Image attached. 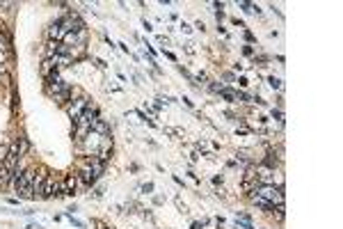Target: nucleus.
Returning a JSON list of instances; mask_svg holds the SVG:
<instances>
[{
	"mask_svg": "<svg viewBox=\"0 0 343 229\" xmlns=\"http://www.w3.org/2000/svg\"><path fill=\"white\" fill-rule=\"evenodd\" d=\"M35 170L37 168H28L23 170V174L21 179L16 181V186H14V193L18 195V199H32V176H35Z\"/></svg>",
	"mask_w": 343,
	"mask_h": 229,
	"instance_id": "nucleus-1",
	"label": "nucleus"
},
{
	"mask_svg": "<svg viewBox=\"0 0 343 229\" xmlns=\"http://www.w3.org/2000/svg\"><path fill=\"white\" fill-rule=\"evenodd\" d=\"M252 195H259V197L268 199L270 204H284V193H282V188H275V186H256L254 193Z\"/></svg>",
	"mask_w": 343,
	"mask_h": 229,
	"instance_id": "nucleus-2",
	"label": "nucleus"
},
{
	"mask_svg": "<svg viewBox=\"0 0 343 229\" xmlns=\"http://www.w3.org/2000/svg\"><path fill=\"white\" fill-rule=\"evenodd\" d=\"M55 195L59 197V181L53 172H48L46 181H44V188H42V199H51V197H55Z\"/></svg>",
	"mask_w": 343,
	"mask_h": 229,
	"instance_id": "nucleus-3",
	"label": "nucleus"
},
{
	"mask_svg": "<svg viewBox=\"0 0 343 229\" xmlns=\"http://www.w3.org/2000/svg\"><path fill=\"white\" fill-rule=\"evenodd\" d=\"M78 186V174H66L59 181V197H73Z\"/></svg>",
	"mask_w": 343,
	"mask_h": 229,
	"instance_id": "nucleus-4",
	"label": "nucleus"
},
{
	"mask_svg": "<svg viewBox=\"0 0 343 229\" xmlns=\"http://www.w3.org/2000/svg\"><path fill=\"white\" fill-rule=\"evenodd\" d=\"M48 176V170L46 168H37L35 170V176H32V199L35 197H42V188H44V181Z\"/></svg>",
	"mask_w": 343,
	"mask_h": 229,
	"instance_id": "nucleus-5",
	"label": "nucleus"
},
{
	"mask_svg": "<svg viewBox=\"0 0 343 229\" xmlns=\"http://www.w3.org/2000/svg\"><path fill=\"white\" fill-rule=\"evenodd\" d=\"M66 87H69V85H66L64 83V80H62V78H59V76H57V73H51V76H48V78H46V92H48V94H51V97H55V94H59V92H62V90H66Z\"/></svg>",
	"mask_w": 343,
	"mask_h": 229,
	"instance_id": "nucleus-6",
	"label": "nucleus"
},
{
	"mask_svg": "<svg viewBox=\"0 0 343 229\" xmlns=\"http://www.w3.org/2000/svg\"><path fill=\"white\" fill-rule=\"evenodd\" d=\"M87 108H89V99H87V97H78L76 101H71V106H69L66 110H69V117H71V119L76 121L78 117H80V114H83Z\"/></svg>",
	"mask_w": 343,
	"mask_h": 229,
	"instance_id": "nucleus-7",
	"label": "nucleus"
},
{
	"mask_svg": "<svg viewBox=\"0 0 343 229\" xmlns=\"http://www.w3.org/2000/svg\"><path fill=\"white\" fill-rule=\"evenodd\" d=\"M48 35H51V42H59V39H62V37H64L66 32H64V28H62V23L57 21V23L51 25V30H48Z\"/></svg>",
	"mask_w": 343,
	"mask_h": 229,
	"instance_id": "nucleus-8",
	"label": "nucleus"
},
{
	"mask_svg": "<svg viewBox=\"0 0 343 229\" xmlns=\"http://www.w3.org/2000/svg\"><path fill=\"white\" fill-rule=\"evenodd\" d=\"M53 71H55V62L53 60H44V64H42V76L44 78H48Z\"/></svg>",
	"mask_w": 343,
	"mask_h": 229,
	"instance_id": "nucleus-9",
	"label": "nucleus"
},
{
	"mask_svg": "<svg viewBox=\"0 0 343 229\" xmlns=\"http://www.w3.org/2000/svg\"><path fill=\"white\" fill-rule=\"evenodd\" d=\"M9 179H12V172H9L7 168H2V165H0V188H5L7 183H9Z\"/></svg>",
	"mask_w": 343,
	"mask_h": 229,
	"instance_id": "nucleus-10",
	"label": "nucleus"
},
{
	"mask_svg": "<svg viewBox=\"0 0 343 229\" xmlns=\"http://www.w3.org/2000/svg\"><path fill=\"white\" fill-rule=\"evenodd\" d=\"M220 97H222V99H227V101H229V103H236V101H238V94H236V92L225 90V87L220 90Z\"/></svg>",
	"mask_w": 343,
	"mask_h": 229,
	"instance_id": "nucleus-11",
	"label": "nucleus"
},
{
	"mask_svg": "<svg viewBox=\"0 0 343 229\" xmlns=\"http://www.w3.org/2000/svg\"><path fill=\"white\" fill-rule=\"evenodd\" d=\"M268 83H270L272 90H279V87H282V80L275 78V76H270V78H268Z\"/></svg>",
	"mask_w": 343,
	"mask_h": 229,
	"instance_id": "nucleus-12",
	"label": "nucleus"
},
{
	"mask_svg": "<svg viewBox=\"0 0 343 229\" xmlns=\"http://www.w3.org/2000/svg\"><path fill=\"white\" fill-rule=\"evenodd\" d=\"M7 151H9V147H0V165H2V161H5Z\"/></svg>",
	"mask_w": 343,
	"mask_h": 229,
	"instance_id": "nucleus-13",
	"label": "nucleus"
}]
</instances>
